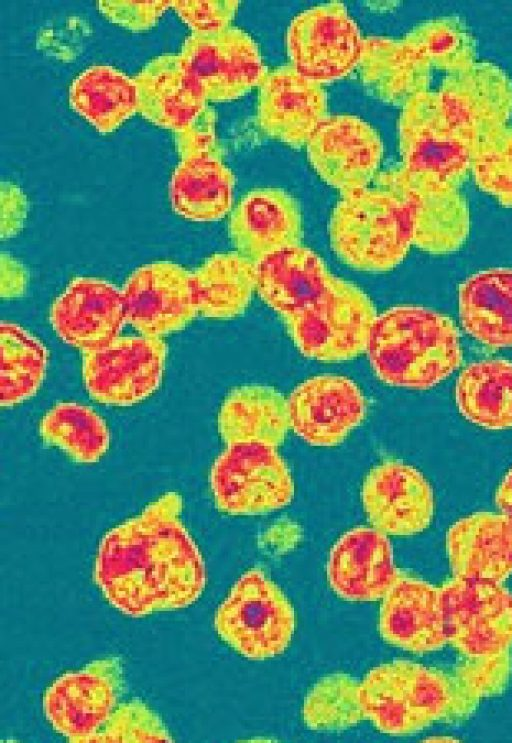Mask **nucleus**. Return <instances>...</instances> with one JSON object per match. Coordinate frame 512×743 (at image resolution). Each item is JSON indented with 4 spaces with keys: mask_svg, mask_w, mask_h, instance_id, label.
<instances>
[{
    "mask_svg": "<svg viewBox=\"0 0 512 743\" xmlns=\"http://www.w3.org/2000/svg\"><path fill=\"white\" fill-rule=\"evenodd\" d=\"M258 122L269 136L299 146L327 117L325 90L317 81L285 65L267 71L259 84Z\"/></svg>",
    "mask_w": 512,
    "mask_h": 743,
    "instance_id": "nucleus-21",
    "label": "nucleus"
},
{
    "mask_svg": "<svg viewBox=\"0 0 512 743\" xmlns=\"http://www.w3.org/2000/svg\"><path fill=\"white\" fill-rule=\"evenodd\" d=\"M365 716L382 733L408 735L446 720L452 703L450 676L407 660L371 669L360 683Z\"/></svg>",
    "mask_w": 512,
    "mask_h": 743,
    "instance_id": "nucleus-5",
    "label": "nucleus"
},
{
    "mask_svg": "<svg viewBox=\"0 0 512 743\" xmlns=\"http://www.w3.org/2000/svg\"><path fill=\"white\" fill-rule=\"evenodd\" d=\"M306 144L316 173L342 195L367 187L383 156L378 132L348 114L327 116Z\"/></svg>",
    "mask_w": 512,
    "mask_h": 743,
    "instance_id": "nucleus-16",
    "label": "nucleus"
},
{
    "mask_svg": "<svg viewBox=\"0 0 512 743\" xmlns=\"http://www.w3.org/2000/svg\"><path fill=\"white\" fill-rule=\"evenodd\" d=\"M327 579L336 595L351 602L383 599L400 572L387 535L370 527L346 531L331 548Z\"/></svg>",
    "mask_w": 512,
    "mask_h": 743,
    "instance_id": "nucleus-20",
    "label": "nucleus"
},
{
    "mask_svg": "<svg viewBox=\"0 0 512 743\" xmlns=\"http://www.w3.org/2000/svg\"><path fill=\"white\" fill-rule=\"evenodd\" d=\"M440 589L447 642L468 658L512 647V592L502 583L453 577Z\"/></svg>",
    "mask_w": 512,
    "mask_h": 743,
    "instance_id": "nucleus-8",
    "label": "nucleus"
},
{
    "mask_svg": "<svg viewBox=\"0 0 512 743\" xmlns=\"http://www.w3.org/2000/svg\"><path fill=\"white\" fill-rule=\"evenodd\" d=\"M218 636L250 660L274 658L289 647L295 613L280 587L260 568L243 573L214 616Z\"/></svg>",
    "mask_w": 512,
    "mask_h": 743,
    "instance_id": "nucleus-6",
    "label": "nucleus"
},
{
    "mask_svg": "<svg viewBox=\"0 0 512 743\" xmlns=\"http://www.w3.org/2000/svg\"><path fill=\"white\" fill-rule=\"evenodd\" d=\"M398 139L400 167L408 173L459 187L470 172L474 148L447 123L435 90L403 105Z\"/></svg>",
    "mask_w": 512,
    "mask_h": 743,
    "instance_id": "nucleus-10",
    "label": "nucleus"
},
{
    "mask_svg": "<svg viewBox=\"0 0 512 743\" xmlns=\"http://www.w3.org/2000/svg\"><path fill=\"white\" fill-rule=\"evenodd\" d=\"M453 577L502 583L512 575V522L477 512L453 523L446 535Z\"/></svg>",
    "mask_w": 512,
    "mask_h": 743,
    "instance_id": "nucleus-24",
    "label": "nucleus"
},
{
    "mask_svg": "<svg viewBox=\"0 0 512 743\" xmlns=\"http://www.w3.org/2000/svg\"><path fill=\"white\" fill-rule=\"evenodd\" d=\"M39 432L44 442L82 464L98 462L110 445L105 420L91 407L77 402L52 406L42 417Z\"/></svg>",
    "mask_w": 512,
    "mask_h": 743,
    "instance_id": "nucleus-35",
    "label": "nucleus"
},
{
    "mask_svg": "<svg viewBox=\"0 0 512 743\" xmlns=\"http://www.w3.org/2000/svg\"><path fill=\"white\" fill-rule=\"evenodd\" d=\"M49 321L63 342L82 353L98 348L126 323L121 290L101 278L75 277L53 301Z\"/></svg>",
    "mask_w": 512,
    "mask_h": 743,
    "instance_id": "nucleus-19",
    "label": "nucleus"
},
{
    "mask_svg": "<svg viewBox=\"0 0 512 743\" xmlns=\"http://www.w3.org/2000/svg\"><path fill=\"white\" fill-rule=\"evenodd\" d=\"M217 425L226 445L261 444L276 448L290 428L287 399L270 386L236 387L223 400Z\"/></svg>",
    "mask_w": 512,
    "mask_h": 743,
    "instance_id": "nucleus-28",
    "label": "nucleus"
},
{
    "mask_svg": "<svg viewBox=\"0 0 512 743\" xmlns=\"http://www.w3.org/2000/svg\"><path fill=\"white\" fill-rule=\"evenodd\" d=\"M495 502L501 514L512 522V467L497 488Z\"/></svg>",
    "mask_w": 512,
    "mask_h": 743,
    "instance_id": "nucleus-47",
    "label": "nucleus"
},
{
    "mask_svg": "<svg viewBox=\"0 0 512 743\" xmlns=\"http://www.w3.org/2000/svg\"><path fill=\"white\" fill-rule=\"evenodd\" d=\"M133 79L137 112L161 128L178 131L207 106L179 54L153 58Z\"/></svg>",
    "mask_w": 512,
    "mask_h": 743,
    "instance_id": "nucleus-26",
    "label": "nucleus"
},
{
    "mask_svg": "<svg viewBox=\"0 0 512 743\" xmlns=\"http://www.w3.org/2000/svg\"><path fill=\"white\" fill-rule=\"evenodd\" d=\"M69 104L98 132L108 134L137 112L136 85L116 67L93 65L72 81Z\"/></svg>",
    "mask_w": 512,
    "mask_h": 743,
    "instance_id": "nucleus-31",
    "label": "nucleus"
},
{
    "mask_svg": "<svg viewBox=\"0 0 512 743\" xmlns=\"http://www.w3.org/2000/svg\"><path fill=\"white\" fill-rule=\"evenodd\" d=\"M235 176L219 150L181 157L169 183L173 211L194 222L222 219L233 203Z\"/></svg>",
    "mask_w": 512,
    "mask_h": 743,
    "instance_id": "nucleus-27",
    "label": "nucleus"
},
{
    "mask_svg": "<svg viewBox=\"0 0 512 743\" xmlns=\"http://www.w3.org/2000/svg\"><path fill=\"white\" fill-rule=\"evenodd\" d=\"M459 316L481 344L512 347V269H487L467 278L459 287Z\"/></svg>",
    "mask_w": 512,
    "mask_h": 743,
    "instance_id": "nucleus-30",
    "label": "nucleus"
},
{
    "mask_svg": "<svg viewBox=\"0 0 512 743\" xmlns=\"http://www.w3.org/2000/svg\"><path fill=\"white\" fill-rule=\"evenodd\" d=\"M459 412L490 430L512 427V362L485 359L469 364L455 387Z\"/></svg>",
    "mask_w": 512,
    "mask_h": 743,
    "instance_id": "nucleus-33",
    "label": "nucleus"
},
{
    "mask_svg": "<svg viewBox=\"0 0 512 743\" xmlns=\"http://www.w3.org/2000/svg\"><path fill=\"white\" fill-rule=\"evenodd\" d=\"M97 3L105 18L135 32L154 27L172 6V0H100Z\"/></svg>",
    "mask_w": 512,
    "mask_h": 743,
    "instance_id": "nucleus-42",
    "label": "nucleus"
},
{
    "mask_svg": "<svg viewBox=\"0 0 512 743\" xmlns=\"http://www.w3.org/2000/svg\"><path fill=\"white\" fill-rule=\"evenodd\" d=\"M470 172L480 190L512 208V127L492 132L477 145Z\"/></svg>",
    "mask_w": 512,
    "mask_h": 743,
    "instance_id": "nucleus-39",
    "label": "nucleus"
},
{
    "mask_svg": "<svg viewBox=\"0 0 512 743\" xmlns=\"http://www.w3.org/2000/svg\"><path fill=\"white\" fill-rule=\"evenodd\" d=\"M366 351L381 381L410 389L437 385L462 361L453 321L421 306H396L377 315Z\"/></svg>",
    "mask_w": 512,
    "mask_h": 743,
    "instance_id": "nucleus-3",
    "label": "nucleus"
},
{
    "mask_svg": "<svg viewBox=\"0 0 512 743\" xmlns=\"http://www.w3.org/2000/svg\"><path fill=\"white\" fill-rule=\"evenodd\" d=\"M409 193L413 204V245L434 254L457 251L470 231V211L459 188L391 170Z\"/></svg>",
    "mask_w": 512,
    "mask_h": 743,
    "instance_id": "nucleus-25",
    "label": "nucleus"
},
{
    "mask_svg": "<svg viewBox=\"0 0 512 743\" xmlns=\"http://www.w3.org/2000/svg\"><path fill=\"white\" fill-rule=\"evenodd\" d=\"M124 691L122 663L106 657L55 678L42 698L52 728L73 743H88L120 704Z\"/></svg>",
    "mask_w": 512,
    "mask_h": 743,
    "instance_id": "nucleus-9",
    "label": "nucleus"
},
{
    "mask_svg": "<svg viewBox=\"0 0 512 743\" xmlns=\"http://www.w3.org/2000/svg\"><path fill=\"white\" fill-rule=\"evenodd\" d=\"M255 290L305 357L340 362L366 351L377 317L373 302L311 249L298 245L257 263Z\"/></svg>",
    "mask_w": 512,
    "mask_h": 743,
    "instance_id": "nucleus-2",
    "label": "nucleus"
},
{
    "mask_svg": "<svg viewBox=\"0 0 512 743\" xmlns=\"http://www.w3.org/2000/svg\"><path fill=\"white\" fill-rule=\"evenodd\" d=\"M299 528L291 522L275 524L267 531L266 543L275 551L285 552L293 548L299 540Z\"/></svg>",
    "mask_w": 512,
    "mask_h": 743,
    "instance_id": "nucleus-46",
    "label": "nucleus"
},
{
    "mask_svg": "<svg viewBox=\"0 0 512 743\" xmlns=\"http://www.w3.org/2000/svg\"><path fill=\"white\" fill-rule=\"evenodd\" d=\"M182 510V496L166 492L103 535L92 580L120 613L142 618L183 609L203 594L205 562Z\"/></svg>",
    "mask_w": 512,
    "mask_h": 743,
    "instance_id": "nucleus-1",
    "label": "nucleus"
},
{
    "mask_svg": "<svg viewBox=\"0 0 512 743\" xmlns=\"http://www.w3.org/2000/svg\"><path fill=\"white\" fill-rule=\"evenodd\" d=\"M358 66L363 83L373 94L402 106L427 90L431 80V66L403 38H363Z\"/></svg>",
    "mask_w": 512,
    "mask_h": 743,
    "instance_id": "nucleus-29",
    "label": "nucleus"
},
{
    "mask_svg": "<svg viewBox=\"0 0 512 743\" xmlns=\"http://www.w3.org/2000/svg\"><path fill=\"white\" fill-rule=\"evenodd\" d=\"M306 726L315 731L349 729L365 719L360 683L347 674L320 679L308 692L302 709Z\"/></svg>",
    "mask_w": 512,
    "mask_h": 743,
    "instance_id": "nucleus-37",
    "label": "nucleus"
},
{
    "mask_svg": "<svg viewBox=\"0 0 512 743\" xmlns=\"http://www.w3.org/2000/svg\"><path fill=\"white\" fill-rule=\"evenodd\" d=\"M229 234L238 252L257 264L274 253L300 245L299 205L283 189H253L234 208Z\"/></svg>",
    "mask_w": 512,
    "mask_h": 743,
    "instance_id": "nucleus-23",
    "label": "nucleus"
},
{
    "mask_svg": "<svg viewBox=\"0 0 512 743\" xmlns=\"http://www.w3.org/2000/svg\"><path fill=\"white\" fill-rule=\"evenodd\" d=\"M425 741H427V742H449V741L454 742L455 739L454 738H451V737L440 736V737L427 738Z\"/></svg>",
    "mask_w": 512,
    "mask_h": 743,
    "instance_id": "nucleus-48",
    "label": "nucleus"
},
{
    "mask_svg": "<svg viewBox=\"0 0 512 743\" xmlns=\"http://www.w3.org/2000/svg\"><path fill=\"white\" fill-rule=\"evenodd\" d=\"M290 428L312 446L340 444L365 418L367 401L351 379L332 374L311 377L291 392Z\"/></svg>",
    "mask_w": 512,
    "mask_h": 743,
    "instance_id": "nucleus-17",
    "label": "nucleus"
},
{
    "mask_svg": "<svg viewBox=\"0 0 512 743\" xmlns=\"http://www.w3.org/2000/svg\"><path fill=\"white\" fill-rule=\"evenodd\" d=\"M215 123V112L207 105L187 126L175 131L180 158L195 153L219 150Z\"/></svg>",
    "mask_w": 512,
    "mask_h": 743,
    "instance_id": "nucleus-43",
    "label": "nucleus"
},
{
    "mask_svg": "<svg viewBox=\"0 0 512 743\" xmlns=\"http://www.w3.org/2000/svg\"><path fill=\"white\" fill-rule=\"evenodd\" d=\"M376 187L347 194L334 207L329 235L332 248L349 266L388 271L400 264L413 245V204L392 171L378 173Z\"/></svg>",
    "mask_w": 512,
    "mask_h": 743,
    "instance_id": "nucleus-4",
    "label": "nucleus"
},
{
    "mask_svg": "<svg viewBox=\"0 0 512 743\" xmlns=\"http://www.w3.org/2000/svg\"><path fill=\"white\" fill-rule=\"evenodd\" d=\"M434 68L448 74L469 69L477 60V41L465 20L446 15L415 26L403 38Z\"/></svg>",
    "mask_w": 512,
    "mask_h": 743,
    "instance_id": "nucleus-36",
    "label": "nucleus"
},
{
    "mask_svg": "<svg viewBox=\"0 0 512 743\" xmlns=\"http://www.w3.org/2000/svg\"><path fill=\"white\" fill-rule=\"evenodd\" d=\"M239 6L236 0H172V6L193 33L229 27Z\"/></svg>",
    "mask_w": 512,
    "mask_h": 743,
    "instance_id": "nucleus-41",
    "label": "nucleus"
},
{
    "mask_svg": "<svg viewBox=\"0 0 512 743\" xmlns=\"http://www.w3.org/2000/svg\"><path fill=\"white\" fill-rule=\"evenodd\" d=\"M29 274L25 266L10 254L2 252L0 260V296L18 298L25 294Z\"/></svg>",
    "mask_w": 512,
    "mask_h": 743,
    "instance_id": "nucleus-45",
    "label": "nucleus"
},
{
    "mask_svg": "<svg viewBox=\"0 0 512 743\" xmlns=\"http://www.w3.org/2000/svg\"><path fill=\"white\" fill-rule=\"evenodd\" d=\"M167 345L161 338L117 336L82 353V378L98 403L126 407L140 403L160 386Z\"/></svg>",
    "mask_w": 512,
    "mask_h": 743,
    "instance_id": "nucleus-11",
    "label": "nucleus"
},
{
    "mask_svg": "<svg viewBox=\"0 0 512 743\" xmlns=\"http://www.w3.org/2000/svg\"><path fill=\"white\" fill-rule=\"evenodd\" d=\"M126 323L144 336L182 330L198 313L192 272L172 261L135 269L121 289Z\"/></svg>",
    "mask_w": 512,
    "mask_h": 743,
    "instance_id": "nucleus-15",
    "label": "nucleus"
},
{
    "mask_svg": "<svg viewBox=\"0 0 512 743\" xmlns=\"http://www.w3.org/2000/svg\"><path fill=\"white\" fill-rule=\"evenodd\" d=\"M361 499L372 526L386 535L418 534L433 519L430 483L418 469L400 460L374 466L364 479Z\"/></svg>",
    "mask_w": 512,
    "mask_h": 743,
    "instance_id": "nucleus-18",
    "label": "nucleus"
},
{
    "mask_svg": "<svg viewBox=\"0 0 512 743\" xmlns=\"http://www.w3.org/2000/svg\"><path fill=\"white\" fill-rule=\"evenodd\" d=\"M0 405L9 408L33 397L47 370L46 346L19 324H0Z\"/></svg>",
    "mask_w": 512,
    "mask_h": 743,
    "instance_id": "nucleus-34",
    "label": "nucleus"
},
{
    "mask_svg": "<svg viewBox=\"0 0 512 743\" xmlns=\"http://www.w3.org/2000/svg\"><path fill=\"white\" fill-rule=\"evenodd\" d=\"M29 203L26 194L16 184H0V238L2 241L16 236L24 227Z\"/></svg>",
    "mask_w": 512,
    "mask_h": 743,
    "instance_id": "nucleus-44",
    "label": "nucleus"
},
{
    "mask_svg": "<svg viewBox=\"0 0 512 743\" xmlns=\"http://www.w3.org/2000/svg\"><path fill=\"white\" fill-rule=\"evenodd\" d=\"M512 670L509 652L480 658H469L450 676L452 703L448 721L463 720L471 715L481 699L502 693Z\"/></svg>",
    "mask_w": 512,
    "mask_h": 743,
    "instance_id": "nucleus-38",
    "label": "nucleus"
},
{
    "mask_svg": "<svg viewBox=\"0 0 512 743\" xmlns=\"http://www.w3.org/2000/svg\"><path fill=\"white\" fill-rule=\"evenodd\" d=\"M179 55L206 101L235 100L259 85L267 73L258 45L237 27L192 32Z\"/></svg>",
    "mask_w": 512,
    "mask_h": 743,
    "instance_id": "nucleus-13",
    "label": "nucleus"
},
{
    "mask_svg": "<svg viewBox=\"0 0 512 743\" xmlns=\"http://www.w3.org/2000/svg\"><path fill=\"white\" fill-rule=\"evenodd\" d=\"M161 717L145 702L134 698L120 703L102 729L88 743L173 742Z\"/></svg>",
    "mask_w": 512,
    "mask_h": 743,
    "instance_id": "nucleus-40",
    "label": "nucleus"
},
{
    "mask_svg": "<svg viewBox=\"0 0 512 743\" xmlns=\"http://www.w3.org/2000/svg\"><path fill=\"white\" fill-rule=\"evenodd\" d=\"M362 42L357 24L337 1L298 13L286 33L291 65L320 84L338 80L358 66Z\"/></svg>",
    "mask_w": 512,
    "mask_h": 743,
    "instance_id": "nucleus-12",
    "label": "nucleus"
},
{
    "mask_svg": "<svg viewBox=\"0 0 512 743\" xmlns=\"http://www.w3.org/2000/svg\"><path fill=\"white\" fill-rule=\"evenodd\" d=\"M435 91L445 120L474 151L512 118V78L496 63L477 61L447 74Z\"/></svg>",
    "mask_w": 512,
    "mask_h": 743,
    "instance_id": "nucleus-14",
    "label": "nucleus"
},
{
    "mask_svg": "<svg viewBox=\"0 0 512 743\" xmlns=\"http://www.w3.org/2000/svg\"><path fill=\"white\" fill-rule=\"evenodd\" d=\"M378 630L390 645L414 654L442 649L445 634L440 589L401 573L383 597Z\"/></svg>",
    "mask_w": 512,
    "mask_h": 743,
    "instance_id": "nucleus-22",
    "label": "nucleus"
},
{
    "mask_svg": "<svg viewBox=\"0 0 512 743\" xmlns=\"http://www.w3.org/2000/svg\"><path fill=\"white\" fill-rule=\"evenodd\" d=\"M210 488L217 509L229 515H261L287 506L294 496L291 471L275 447L234 444L214 460Z\"/></svg>",
    "mask_w": 512,
    "mask_h": 743,
    "instance_id": "nucleus-7",
    "label": "nucleus"
},
{
    "mask_svg": "<svg viewBox=\"0 0 512 743\" xmlns=\"http://www.w3.org/2000/svg\"><path fill=\"white\" fill-rule=\"evenodd\" d=\"M198 313L211 319L242 314L256 285V264L239 252L215 253L192 272Z\"/></svg>",
    "mask_w": 512,
    "mask_h": 743,
    "instance_id": "nucleus-32",
    "label": "nucleus"
}]
</instances>
